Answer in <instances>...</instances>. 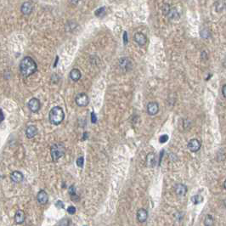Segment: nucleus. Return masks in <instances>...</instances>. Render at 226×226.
Returning a JSON list of instances; mask_svg holds the SVG:
<instances>
[{"instance_id":"obj_1","label":"nucleus","mask_w":226,"mask_h":226,"mask_svg":"<svg viewBox=\"0 0 226 226\" xmlns=\"http://www.w3.org/2000/svg\"><path fill=\"white\" fill-rule=\"evenodd\" d=\"M38 70V66L33 58L27 56L23 58L20 63V71L24 77H30Z\"/></svg>"},{"instance_id":"obj_2","label":"nucleus","mask_w":226,"mask_h":226,"mask_svg":"<svg viewBox=\"0 0 226 226\" xmlns=\"http://www.w3.org/2000/svg\"><path fill=\"white\" fill-rule=\"evenodd\" d=\"M50 122L54 125H59L63 122L65 118V113L63 111V109L60 106H55L52 108L49 114Z\"/></svg>"},{"instance_id":"obj_3","label":"nucleus","mask_w":226,"mask_h":226,"mask_svg":"<svg viewBox=\"0 0 226 226\" xmlns=\"http://www.w3.org/2000/svg\"><path fill=\"white\" fill-rule=\"evenodd\" d=\"M65 153H66V147L63 143L55 144L50 149L51 157L54 162H57L65 155Z\"/></svg>"},{"instance_id":"obj_4","label":"nucleus","mask_w":226,"mask_h":226,"mask_svg":"<svg viewBox=\"0 0 226 226\" xmlns=\"http://www.w3.org/2000/svg\"><path fill=\"white\" fill-rule=\"evenodd\" d=\"M75 102L80 107L87 106L88 105V103H89V98H88V94H85V93L78 94L75 98Z\"/></svg>"},{"instance_id":"obj_5","label":"nucleus","mask_w":226,"mask_h":226,"mask_svg":"<svg viewBox=\"0 0 226 226\" xmlns=\"http://www.w3.org/2000/svg\"><path fill=\"white\" fill-rule=\"evenodd\" d=\"M28 108L33 112H38L41 108V103L40 100L37 98H33L28 101Z\"/></svg>"},{"instance_id":"obj_6","label":"nucleus","mask_w":226,"mask_h":226,"mask_svg":"<svg viewBox=\"0 0 226 226\" xmlns=\"http://www.w3.org/2000/svg\"><path fill=\"white\" fill-rule=\"evenodd\" d=\"M201 146H202V143L197 139H192L188 143V148L192 152L198 151L199 150L201 149Z\"/></svg>"},{"instance_id":"obj_7","label":"nucleus","mask_w":226,"mask_h":226,"mask_svg":"<svg viewBox=\"0 0 226 226\" xmlns=\"http://www.w3.org/2000/svg\"><path fill=\"white\" fill-rule=\"evenodd\" d=\"M119 66L124 71H129L130 69H132V61H130V59L126 57L122 58L119 61Z\"/></svg>"},{"instance_id":"obj_8","label":"nucleus","mask_w":226,"mask_h":226,"mask_svg":"<svg viewBox=\"0 0 226 226\" xmlns=\"http://www.w3.org/2000/svg\"><path fill=\"white\" fill-rule=\"evenodd\" d=\"M133 40L140 46H144L147 43L146 36L142 33H136L133 35Z\"/></svg>"},{"instance_id":"obj_9","label":"nucleus","mask_w":226,"mask_h":226,"mask_svg":"<svg viewBox=\"0 0 226 226\" xmlns=\"http://www.w3.org/2000/svg\"><path fill=\"white\" fill-rule=\"evenodd\" d=\"M159 111V105L156 102H150L147 105V112L150 116H155Z\"/></svg>"},{"instance_id":"obj_10","label":"nucleus","mask_w":226,"mask_h":226,"mask_svg":"<svg viewBox=\"0 0 226 226\" xmlns=\"http://www.w3.org/2000/svg\"><path fill=\"white\" fill-rule=\"evenodd\" d=\"M21 13L25 16H28L30 15L33 10V4L31 2H25L23 3L21 8Z\"/></svg>"},{"instance_id":"obj_11","label":"nucleus","mask_w":226,"mask_h":226,"mask_svg":"<svg viewBox=\"0 0 226 226\" xmlns=\"http://www.w3.org/2000/svg\"><path fill=\"white\" fill-rule=\"evenodd\" d=\"M37 200H38L39 203H40V204H46V203L48 202V200H49V196H48L47 192H46L45 190H41L39 193H38Z\"/></svg>"},{"instance_id":"obj_12","label":"nucleus","mask_w":226,"mask_h":226,"mask_svg":"<svg viewBox=\"0 0 226 226\" xmlns=\"http://www.w3.org/2000/svg\"><path fill=\"white\" fill-rule=\"evenodd\" d=\"M148 219V213L144 208H139L137 212V219L140 223H144Z\"/></svg>"},{"instance_id":"obj_13","label":"nucleus","mask_w":226,"mask_h":226,"mask_svg":"<svg viewBox=\"0 0 226 226\" xmlns=\"http://www.w3.org/2000/svg\"><path fill=\"white\" fill-rule=\"evenodd\" d=\"M174 190H175L176 195L179 196H183L187 193V187L183 184H178L175 185Z\"/></svg>"},{"instance_id":"obj_14","label":"nucleus","mask_w":226,"mask_h":226,"mask_svg":"<svg viewBox=\"0 0 226 226\" xmlns=\"http://www.w3.org/2000/svg\"><path fill=\"white\" fill-rule=\"evenodd\" d=\"M11 180L14 183H21L24 179V176L22 174V173L19 171H14L10 174Z\"/></svg>"},{"instance_id":"obj_15","label":"nucleus","mask_w":226,"mask_h":226,"mask_svg":"<svg viewBox=\"0 0 226 226\" xmlns=\"http://www.w3.org/2000/svg\"><path fill=\"white\" fill-rule=\"evenodd\" d=\"M156 164V156L155 153H149L146 156V166L149 167H152Z\"/></svg>"},{"instance_id":"obj_16","label":"nucleus","mask_w":226,"mask_h":226,"mask_svg":"<svg viewBox=\"0 0 226 226\" xmlns=\"http://www.w3.org/2000/svg\"><path fill=\"white\" fill-rule=\"evenodd\" d=\"M38 133V128L33 126V125H30L27 127L26 129V135L28 139H32L33 137H35Z\"/></svg>"},{"instance_id":"obj_17","label":"nucleus","mask_w":226,"mask_h":226,"mask_svg":"<svg viewBox=\"0 0 226 226\" xmlns=\"http://www.w3.org/2000/svg\"><path fill=\"white\" fill-rule=\"evenodd\" d=\"M25 219H26L25 213L22 210H18L15 215V221L17 224H23L25 222Z\"/></svg>"},{"instance_id":"obj_18","label":"nucleus","mask_w":226,"mask_h":226,"mask_svg":"<svg viewBox=\"0 0 226 226\" xmlns=\"http://www.w3.org/2000/svg\"><path fill=\"white\" fill-rule=\"evenodd\" d=\"M81 77H82L81 72L78 69H77V68L72 69L71 72H70V77H71V79H72V81H74V82L78 81L81 78Z\"/></svg>"},{"instance_id":"obj_19","label":"nucleus","mask_w":226,"mask_h":226,"mask_svg":"<svg viewBox=\"0 0 226 226\" xmlns=\"http://www.w3.org/2000/svg\"><path fill=\"white\" fill-rule=\"evenodd\" d=\"M204 226H213V224H214V219H213V217L210 214H207V215L205 217L204 222Z\"/></svg>"},{"instance_id":"obj_20","label":"nucleus","mask_w":226,"mask_h":226,"mask_svg":"<svg viewBox=\"0 0 226 226\" xmlns=\"http://www.w3.org/2000/svg\"><path fill=\"white\" fill-rule=\"evenodd\" d=\"M191 202L195 205H198L203 202V197L202 196H200V195H195V196H193L191 197Z\"/></svg>"},{"instance_id":"obj_21","label":"nucleus","mask_w":226,"mask_h":226,"mask_svg":"<svg viewBox=\"0 0 226 226\" xmlns=\"http://www.w3.org/2000/svg\"><path fill=\"white\" fill-rule=\"evenodd\" d=\"M167 16H168L169 18H171V19H177V18H179V14H178V12H177L174 9L170 10V11H169V13H168Z\"/></svg>"},{"instance_id":"obj_22","label":"nucleus","mask_w":226,"mask_h":226,"mask_svg":"<svg viewBox=\"0 0 226 226\" xmlns=\"http://www.w3.org/2000/svg\"><path fill=\"white\" fill-rule=\"evenodd\" d=\"M68 191H69L70 196H72V200H74V197H77V194H76V189H75V187H74L73 185H72V186H70V187H69Z\"/></svg>"},{"instance_id":"obj_23","label":"nucleus","mask_w":226,"mask_h":226,"mask_svg":"<svg viewBox=\"0 0 226 226\" xmlns=\"http://www.w3.org/2000/svg\"><path fill=\"white\" fill-rule=\"evenodd\" d=\"M105 7L99 8V9H98L97 10L95 11V16H101L103 14H105Z\"/></svg>"},{"instance_id":"obj_24","label":"nucleus","mask_w":226,"mask_h":226,"mask_svg":"<svg viewBox=\"0 0 226 226\" xmlns=\"http://www.w3.org/2000/svg\"><path fill=\"white\" fill-rule=\"evenodd\" d=\"M69 223H70V221L68 219H63L59 223L58 226H69Z\"/></svg>"},{"instance_id":"obj_25","label":"nucleus","mask_w":226,"mask_h":226,"mask_svg":"<svg viewBox=\"0 0 226 226\" xmlns=\"http://www.w3.org/2000/svg\"><path fill=\"white\" fill-rule=\"evenodd\" d=\"M168 135L167 134H163V135H162V136H160V138H159V142H160L161 144H163V143H166L167 140H168Z\"/></svg>"},{"instance_id":"obj_26","label":"nucleus","mask_w":226,"mask_h":226,"mask_svg":"<svg viewBox=\"0 0 226 226\" xmlns=\"http://www.w3.org/2000/svg\"><path fill=\"white\" fill-rule=\"evenodd\" d=\"M83 162H84V158H83V156H79L77 160V165L79 167H83Z\"/></svg>"},{"instance_id":"obj_27","label":"nucleus","mask_w":226,"mask_h":226,"mask_svg":"<svg viewBox=\"0 0 226 226\" xmlns=\"http://www.w3.org/2000/svg\"><path fill=\"white\" fill-rule=\"evenodd\" d=\"M67 213L69 214H74L76 213V207H73V206H70L67 207Z\"/></svg>"},{"instance_id":"obj_28","label":"nucleus","mask_w":226,"mask_h":226,"mask_svg":"<svg viewBox=\"0 0 226 226\" xmlns=\"http://www.w3.org/2000/svg\"><path fill=\"white\" fill-rule=\"evenodd\" d=\"M91 121L93 123H95L97 122V117H96V115L94 114V112L91 113Z\"/></svg>"},{"instance_id":"obj_29","label":"nucleus","mask_w":226,"mask_h":226,"mask_svg":"<svg viewBox=\"0 0 226 226\" xmlns=\"http://www.w3.org/2000/svg\"><path fill=\"white\" fill-rule=\"evenodd\" d=\"M55 205H56V207H57L58 208H63V207H64V203H63L61 201H58Z\"/></svg>"},{"instance_id":"obj_30","label":"nucleus","mask_w":226,"mask_h":226,"mask_svg":"<svg viewBox=\"0 0 226 226\" xmlns=\"http://www.w3.org/2000/svg\"><path fill=\"white\" fill-rule=\"evenodd\" d=\"M123 39H124V44H127V33L125 32L123 34Z\"/></svg>"},{"instance_id":"obj_31","label":"nucleus","mask_w":226,"mask_h":226,"mask_svg":"<svg viewBox=\"0 0 226 226\" xmlns=\"http://www.w3.org/2000/svg\"><path fill=\"white\" fill-rule=\"evenodd\" d=\"M222 93H223V95L226 98V84L222 88Z\"/></svg>"},{"instance_id":"obj_32","label":"nucleus","mask_w":226,"mask_h":226,"mask_svg":"<svg viewBox=\"0 0 226 226\" xmlns=\"http://www.w3.org/2000/svg\"><path fill=\"white\" fill-rule=\"evenodd\" d=\"M0 112H1V120H0V121L2 122L4 120V112H3V110H2V109L0 110Z\"/></svg>"},{"instance_id":"obj_33","label":"nucleus","mask_w":226,"mask_h":226,"mask_svg":"<svg viewBox=\"0 0 226 226\" xmlns=\"http://www.w3.org/2000/svg\"><path fill=\"white\" fill-rule=\"evenodd\" d=\"M88 133L85 132L84 133H83V139L85 140V139L88 138Z\"/></svg>"},{"instance_id":"obj_34","label":"nucleus","mask_w":226,"mask_h":226,"mask_svg":"<svg viewBox=\"0 0 226 226\" xmlns=\"http://www.w3.org/2000/svg\"><path fill=\"white\" fill-rule=\"evenodd\" d=\"M224 187H225V189L226 190V180L225 181V184H224Z\"/></svg>"},{"instance_id":"obj_35","label":"nucleus","mask_w":226,"mask_h":226,"mask_svg":"<svg viewBox=\"0 0 226 226\" xmlns=\"http://www.w3.org/2000/svg\"><path fill=\"white\" fill-rule=\"evenodd\" d=\"M223 65H224V66H225V67H226V60H225V62L223 63Z\"/></svg>"},{"instance_id":"obj_36","label":"nucleus","mask_w":226,"mask_h":226,"mask_svg":"<svg viewBox=\"0 0 226 226\" xmlns=\"http://www.w3.org/2000/svg\"><path fill=\"white\" fill-rule=\"evenodd\" d=\"M225 206H226V200H225Z\"/></svg>"}]
</instances>
